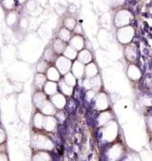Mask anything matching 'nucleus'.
Wrapping results in <instances>:
<instances>
[{
	"label": "nucleus",
	"mask_w": 152,
	"mask_h": 161,
	"mask_svg": "<svg viewBox=\"0 0 152 161\" xmlns=\"http://www.w3.org/2000/svg\"><path fill=\"white\" fill-rule=\"evenodd\" d=\"M75 110H76V102H74V100H70L68 103V112L71 114L74 113Z\"/></svg>",
	"instance_id": "obj_1"
},
{
	"label": "nucleus",
	"mask_w": 152,
	"mask_h": 161,
	"mask_svg": "<svg viewBox=\"0 0 152 161\" xmlns=\"http://www.w3.org/2000/svg\"><path fill=\"white\" fill-rule=\"evenodd\" d=\"M59 132H60V135H65V133H66V129H65V127H64V125H60L59 126Z\"/></svg>",
	"instance_id": "obj_2"
},
{
	"label": "nucleus",
	"mask_w": 152,
	"mask_h": 161,
	"mask_svg": "<svg viewBox=\"0 0 152 161\" xmlns=\"http://www.w3.org/2000/svg\"><path fill=\"white\" fill-rule=\"evenodd\" d=\"M57 140H61V138H56V140H54V141L57 143ZM58 144H59V145H62V141H59V142H58Z\"/></svg>",
	"instance_id": "obj_3"
}]
</instances>
